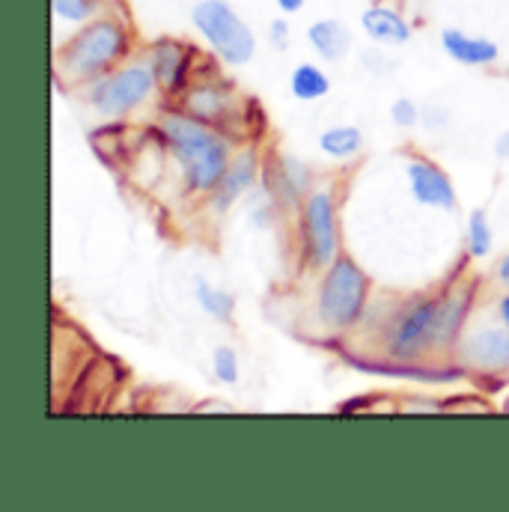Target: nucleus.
Here are the masks:
<instances>
[{
  "mask_svg": "<svg viewBox=\"0 0 509 512\" xmlns=\"http://www.w3.org/2000/svg\"><path fill=\"white\" fill-rule=\"evenodd\" d=\"M390 123L396 128H402V131H411V128H417L423 123V108L414 102V99H393L390 102Z\"/></svg>",
  "mask_w": 509,
  "mask_h": 512,
  "instance_id": "nucleus-24",
  "label": "nucleus"
},
{
  "mask_svg": "<svg viewBox=\"0 0 509 512\" xmlns=\"http://www.w3.org/2000/svg\"><path fill=\"white\" fill-rule=\"evenodd\" d=\"M298 254L304 268L325 271L340 251V203L331 182L313 185L298 209Z\"/></svg>",
  "mask_w": 509,
  "mask_h": 512,
  "instance_id": "nucleus-6",
  "label": "nucleus"
},
{
  "mask_svg": "<svg viewBox=\"0 0 509 512\" xmlns=\"http://www.w3.org/2000/svg\"><path fill=\"white\" fill-rule=\"evenodd\" d=\"M438 42L441 51L465 69H492L501 63V45L489 36H477L459 27H444Z\"/></svg>",
  "mask_w": 509,
  "mask_h": 512,
  "instance_id": "nucleus-14",
  "label": "nucleus"
},
{
  "mask_svg": "<svg viewBox=\"0 0 509 512\" xmlns=\"http://www.w3.org/2000/svg\"><path fill=\"white\" fill-rule=\"evenodd\" d=\"M456 358L465 370L477 376H509V328L501 322L468 328L456 346Z\"/></svg>",
  "mask_w": 509,
  "mask_h": 512,
  "instance_id": "nucleus-10",
  "label": "nucleus"
},
{
  "mask_svg": "<svg viewBox=\"0 0 509 512\" xmlns=\"http://www.w3.org/2000/svg\"><path fill=\"white\" fill-rule=\"evenodd\" d=\"M402 408L405 411H444V402H435V399H405Z\"/></svg>",
  "mask_w": 509,
  "mask_h": 512,
  "instance_id": "nucleus-27",
  "label": "nucleus"
},
{
  "mask_svg": "<svg viewBox=\"0 0 509 512\" xmlns=\"http://www.w3.org/2000/svg\"><path fill=\"white\" fill-rule=\"evenodd\" d=\"M331 87V75L319 63H298L289 75V93L304 105L322 102L331 93Z\"/></svg>",
  "mask_w": 509,
  "mask_h": 512,
  "instance_id": "nucleus-19",
  "label": "nucleus"
},
{
  "mask_svg": "<svg viewBox=\"0 0 509 512\" xmlns=\"http://www.w3.org/2000/svg\"><path fill=\"white\" fill-rule=\"evenodd\" d=\"M212 376L215 382L224 387H233L242 379V364H239V352L233 346H218L212 352Z\"/></svg>",
  "mask_w": 509,
  "mask_h": 512,
  "instance_id": "nucleus-23",
  "label": "nucleus"
},
{
  "mask_svg": "<svg viewBox=\"0 0 509 512\" xmlns=\"http://www.w3.org/2000/svg\"><path fill=\"white\" fill-rule=\"evenodd\" d=\"M143 60L152 66L155 81L161 87V96L170 99V102H176L200 72L197 48L191 42L179 39V36H158V39L146 42Z\"/></svg>",
  "mask_w": 509,
  "mask_h": 512,
  "instance_id": "nucleus-9",
  "label": "nucleus"
},
{
  "mask_svg": "<svg viewBox=\"0 0 509 512\" xmlns=\"http://www.w3.org/2000/svg\"><path fill=\"white\" fill-rule=\"evenodd\" d=\"M134 30L123 9L105 12L81 27H75L54 48V78L63 87L84 90L96 78L114 72L131 60Z\"/></svg>",
  "mask_w": 509,
  "mask_h": 512,
  "instance_id": "nucleus-2",
  "label": "nucleus"
},
{
  "mask_svg": "<svg viewBox=\"0 0 509 512\" xmlns=\"http://www.w3.org/2000/svg\"><path fill=\"white\" fill-rule=\"evenodd\" d=\"M495 322H501L504 328H509V289L495 298Z\"/></svg>",
  "mask_w": 509,
  "mask_h": 512,
  "instance_id": "nucleus-28",
  "label": "nucleus"
},
{
  "mask_svg": "<svg viewBox=\"0 0 509 512\" xmlns=\"http://www.w3.org/2000/svg\"><path fill=\"white\" fill-rule=\"evenodd\" d=\"M495 280L509 289V251L501 256V262H498V268H495Z\"/></svg>",
  "mask_w": 509,
  "mask_h": 512,
  "instance_id": "nucleus-30",
  "label": "nucleus"
},
{
  "mask_svg": "<svg viewBox=\"0 0 509 512\" xmlns=\"http://www.w3.org/2000/svg\"><path fill=\"white\" fill-rule=\"evenodd\" d=\"M361 30H364V36L373 45H382V48L408 45L411 36H414L411 21L396 6H390V3H370L361 12Z\"/></svg>",
  "mask_w": 509,
  "mask_h": 512,
  "instance_id": "nucleus-15",
  "label": "nucleus"
},
{
  "mask_svg": "<svg viewBox=\"0 0 509 512\" xmlns=\"http://www.w3.org/2000/svg\"><path fill=\"white\" fill-rule=\"evenodd\" d=\"M262 185L268 188V194L274 197L280 212H295L298 215V209H301L304 197L313 191L316 179H313V167L304 158L280 152L265 164Z\"/></svg>",
  "mask_w": 509,
  "mask_h": 512,
  "instance_id": "nucleus-11",
  "label": "nucleus"
},
{
  "mask_svg": "<svg viewBox=\"0 0 509 512\" xmlns=\"http://www.w3.org/2000/svg\"><path fill=\"white\" fill-rule=\"evenodd\" d=\"M471 310H474V283H456V286L444 289L438 352H456L462 334L468 331Z\"/></svg>",
  "mask_w": 509,
  "mask_h": 512,
  "instance_id": "nucleus-16",
  "label": "nucleus"
},
{
  "mask_svg": "<svg viewBox=\"0 0 509 512\" xmlns=\"http://www.w3.org/2000/svg\"><path fill=\"white\" fill-rule=\"evenodd\" d=\"M262 173H265V161L259 155V146L248 143V146H239V152L233 155L224 179L218 182V188L209 194V209L212 215H227L236 203H242L254 188H259L262 182Z\"/></svg>",
  "mask_w": 509,
  "mask_h": 512,
  "instance_id": "nucleus-12",
  "label": "nucleus"
},
{
  "mask_svg": "<svg viewBox=\"0 0 509 512\" xmlns=\"http://www.w3.org/2000/svg\"><path fill=\"white\" fill-rule=\"evenodd\" d=\"M405 179H408V191L414 197V203L426 206V209H438V212H456L459 209V191L450 179V173L426 158V155H411L405 161Z\"/></svg>",
  "mask_w": 509,
  "mask_h": 512,
  "instance_id": "nucleus-13",
  "label": "nucleus"
},
{
  "mask_svg": "<svg viewBox=\"0 0 509 512\" xmlns=\"http://www.w3.org/2000/svg\"><path fill=\"white\" fill-rule=\"evenodd\" d=\"M117 3H123V0H51V15H54V24L75 30L105 12H114Z\"/></svg>",
  "mask_w": 509,
  "mask_h": 512,
  "instance_id": "nucleus-20",
  "label": "nucleus"
},
{
  "mask_svg": "<svg viewBox=\"0 0 509 512\" xmlns=\"http://www.w3.org/2000/svg\"><path fill=\"white\" fill-rule=\"evenodd\" d=\"M155 137L164 146V152L173 158L182 188L191 197H209L218 182L224 179L236 146L227 137V131L218 126H209L179 105L161 108L155 117Z\"/></svg>",
  "mask_w": 509,
  "mask_h": 512,
  "instance_id": "nucleus-1",
  "label": "nucleus"
},
{
  "mask_svg": "<svg viewBox=\"0 0 509 512\" xmlns=\"http://www.w3.org/2000/svg\"><path fill=\"white\" fill-rule=\"evenodd\" d=\"M316 146H319V152H322L328 161H340V164H343V161H355V158L364 152L367 137H364L361 126L340 123V126L325 128V131L319 134Z\"/></svg>",
  "mask_w": 509,
  "mask_h": 512,
  "instance_id": "nucleus-18",
  "label": "nucleus"
},
{
  "mask_svg": "<svg viewBox=\"0 0 509 512\" xmlns=\"http://www.w3.org/2000/svg\"><path fill=\"white\" fill-rule=\"evenodd\" d=\"M176 105L182 111H188L191 117L218 126L227 131L230 120L239 114V96L230 78H224L215 66L200 63L197 78L191 81V87L176 99Z\"/></svg>",
  "mask_w": 509,
  "mask_h": 512,
  "instance_id": "nucleus-8",
  "label": "nucleus"
},
{
  "mask_svg": "<svg viewBox=\"0 0 509 512\" xmlns=\"http://www.w3.org/2000/svg\"><path fill=\"white\" fill-rule=\"evenodd\" d=\"M441 307H444V292H423V295L402 298L382 322L379 346L384 361L414 364L441 355L438 352Z\"/></svg>",
  "mask_w": 509,
  "mask_h": 512,
  "instance_id": "nucleus-4",
  "label": "nucleus"
},
{
  "mask_svg": "<svg viewBox=\"0 0 509 512\" xmlns=\"http://www.w3.org/2000/svg\"><path fill=\"white\" fill-rule=\"evenodd\" d=\"M81 96L99 117L126 120L140 108H149L161 96V87L155 81L152 66L140 54V57L126 60L123 66H117L114 72L96 78L93 84H87Z\"/></svg>",
  "mask_w": 509,
  "mask_h": 512,
  "instance_id": "nucleus-5",
  "label": "nucleus"
},
{
  "mask_svg": "<svg viewBox=\"0 0 509 512\" xmlns=\"http://www.w3.org/2000/svg\"><path fill=\"white\" fill-rule=\"evenodd\" d=\"M191 27L224 66H248L256 57L254 27L233 9L230 0H197Z\"/></svg>",
  "mask_w": 509,
  "mask_h": 512,
  "instance_id": "nucleus-7",
  "label": "nucleus"
},
{
  "mask_svg": "<svg viewBox=\"0 0 509 512\" xmlns=\"http://www.w3.org/2000/svg\"><path fill=\"white\" fill-rule=\"evenodd\" d=\"M373 280L349 254H340L319 277L313 295V319L328 334L355 331L370 310Z\"/></svg>",
  "mask_w": 509,
  "mask_h": 512,
  "instance_id": "nucleus-3",
  "label": "nucleus"
},
{
  "mask_svg": "<svg viewBox=\"0 0 509 512\" xmlns=\"http://www.w3.org/2000/svg\"><path fill=\"white\" fill-rule=\"evenodd\" d=\"M194 301H197V307H200L209 319H215V322H221V325H233L236 307H239V301H236L233 292H227V289H221V286H215V283H209V280H197V286H194Z\"/></svg>",
  "mask_w": 509,
  "mask_h": 512,
  "instance_id": "nucleus-21",
  "label": "nucleus"
},
{
  "mask_svg": "<svg viewBox=\"0 0 509 512\" xmlns=\"http://www.w3.org/2000/svg\"><path fill=\"white\" fill-rule=\"evenodd\" d=\"M423 123L429 128H444L450 123V114H447L444 108L432 105V108H423Z\"/></svg>",
  "mask_w": 509,
  "mask_h": 512,
  "instance_id": "nucleus-26",
  "label": "nucleus"
},
{
  "mask_svg": "<svg viewBox=\"0 0 509 512\" xmlns=\"http://www.w3.org/2000/svg\"><path fill=\"white\" fill-rule=\"evenodd\" d=\"M504 75H507V78H509V66H507V69H504Z\"/></svg>",
  "mask_w": 509,
  "mask_h": 512,
  "instance_id": "nucleus-32",
  "label": "nucleus"
},
{
  "mask_svg": "<svg viewBox=\"0 0 509 512\" xmlns=\"http://www.w3.org/2000/svg\"><path fill=\"white\" fill-rule=\"evenodd\" d=\"M286 18H289V15H277V18L268 21V45H271L274 51H286L289 42H292V27H289Z\"/></svg>",
  "mask_w": 509,
  "mask_h": 512,
  "instance_id": "nucleus-25",
  "label": "nucleus"
},
{
  "mask_svg": "<svg viewBox=\"0 0 509 512\" xmlns=\"http://www.w3.org/2000/svg\"><path fill=\"white\" fill-rule=\"evenodd\" d=\"M274 6L280 15H298L307 6V0H274Z\"/></svg>",
  "mask_w": 509,
  "mask_h": 512,
  "instance_id": "nucleus-29",
  "label": "nucleus"
},
{
  "mask_svg": "<svg viewBox=\"0 0 509 512\" xmlns=\"http://www.w3.org/2000/svg\"><path fill=\"white\" fill-rule=\"evenodd\" d=\"M495 152H498V158H509V128L495 137Z\"/></svg>",
  "mask_w": 509,
  "mask_h": 512,
  "instance_id": "nucleus-31",
  "label": "nucleus"
},
{
  "mask_svg": "<svg viewBox=\"0 0 509 512\" xmlns=\"http://www.w3.org/2000/svg\"><path fill=\"white\" fill-rule=\"evenodd\" d=\"M465 251L471 259H486L495 251V230L486 209H471L468 227H465Z\"/></svg>",
  "mask_w": 509,
  "mask_h": 512,
  "instance_id": "nucleus-22",
  "label": "nucleus"
},
{
  "mask_svg": "<svg viewBox=\"0 0 509 512\" xmlns=\"http://www.w3.org/2000/svg\"><path fill=\"white\" fill-rule=\"evenodd\" d=\"M307 45L313 48V54L325 63H340L349 57L355 36L349 30V24L343 18H316L307 27Z\"/></svg>",
  "mask_w": 509,
  "mask_h": 512,
  "instance_id": "nucleus-17",
  "label": "nucleus"
}]
</instances>
